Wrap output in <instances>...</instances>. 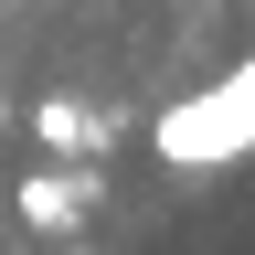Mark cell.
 <instances>
[{"instance_id":"cell-1","label":"cell","mask_w":255,"mask_h":255,"mask_svg":"<svg viewBox=\"0 0 255 255\" xmlns=\"http://www.w3.org/2000/svg\"><path fill=\"white\" fill-rule=\"evenodd\" d=\"M149 149L159 159H191V170H202V159H245L255 149V64H234V75L202 85V96H181V107L149 128Z\"/></svg>"},{"instance_id":"cell-2","label":"cell","mask_w":255,"mask_h":255,"mask_svg":"<svg viewBox=\"0 0 255 255\" xmlns=\"http://www.w3.org/2000/svg\"><path fill=\"white\" fill-rule=\"evenodd\" d=\"M21 213H32V223H75V191H64V181H32Z\"/></svg>"},{"instance_id":"cell-3","label":"cell","mask_w":255,"mask_h":255,"mask_svg":"<svg viewBox=\"0 0 255 255\" xmlns=\"http://www.w3.org/2000/svg\"><path fill=\"white\" fill-rule=\"evenodd\" d=\"M0 128H11V107H0Z\"/></svg>"}]
</instances>
